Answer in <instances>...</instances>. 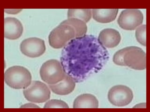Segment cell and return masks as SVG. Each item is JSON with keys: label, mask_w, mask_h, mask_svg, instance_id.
Segmentation results:
<instances>
[{"label": "cell", "mask_w": 150, "mask_h": 112, "mask_svg": "<svg viewBox=\"0 0 150 112\" xmlns=\"http://www.w3.org/2000/svg\"><path fill=\"white\" fill-rule=\"evenodd\" d=\"M127 49H128V47L117 51L114 54L112 60L115 64L121 66H125L123 62V57H124V54L126 52Z\"/></svg>", "instance_id": "cell-19"}, {"label": "cell", "mask_w": 150, "mask_h": 112, "mask_svg": "<svg viewBox=\"0 0 150 112\" xmlns=\"http://www.w3.org/2000/svg\"><path fill=\"white\" fill-rule=\"evenodd\" d=\"M23 32V26L18 19L8 17L4 19V36L6 38H18Z\"/></svg>", "instance_id": "cell-10"}, {"label": "cell", "mask_w": 150, "mask_h": 112, "mask_svg": "<svg viewBox=\"0 0 150 112\" xmlns=\"http://www.w3.org/2000/svg\"><path fill=\"white\" fill-rule=\"evenodd\" d=\"M30 72L26 68L15 65L8 68L4 74V80L7 85L15 89L27 88L32 82Z\"/></svg>", "instance_id": "cell-2"}, {"label": "cell", "mask_w": 150, "mask_h": 112, "mask_svg": "<svg viewBox=\"0 0 150 112\" xmlns=\"http://www.w3.org/2000/svg\"><path fill=\"white\" fill-rule=\"evenodd\" d=\"M44 108H69V106L68 104L62 100L59 99H51L46 103L44 106Z\"/></svg>", "instance_id": "cell-18"}, {"label": "cell", "mask_w": 150, "mask_h": 112, "mask_svg": "<svg viewBox=\"0 0 150 112\" xmlns=\"http://www.w3.org/2000/svg\"><path fill=\"white\" fill-rule=\"evenodd\" d=\"M42 80L48 85H54L62 80L66 74L61 63L56 60H50L44 63L40 68Z\"/></svg>", "instance_id": "cell-3"}, {"label": "cell", "mask_w": 150, "mask_h": 112, "mask_svg": "<svg viewBox=\"0 0 150 112\" xmlns=\"http://www.w3.org/2000/svg\"><path fill=\"white\" fill-rule=\"evenodd\" d=\"M133 99L131 89L124 85L113 86L108 93V99L112 104L118 107L126 106L130 104Z\"/></svg>", "instance_id": "cell-7"}, {"label": "cell", "mask_w": 150, "mask_h": 112, "mask_svg": "<svg viewBox=\"0 0 150 112\" xmlns=\"http://www.w3.org/2000/svg\"><path fill=\"white\" fill-rule=\"evenodd\" d=\"M98 107V101L95 96L85 93L76 97L73 102V108H95Z\"/></svg>", "instance_id": "cell-14"}, {"label": "cell", "mask_w": 150, "mask_h": 112, "mask_svg": "<svg viewBox=\"0 0 150 112\" xmlns=\"http://www.w3.org/2000/svg\"><path fill=\"white\" fill-rule=\"evenodd\" d=\"M75 38L76 32L74 28L70 25L60 23L50 33L48 40L51 46L60 49Z\"/></svg>", "instance_id": "cell-4"}, {"label": "cell", "mask_w": 150, "mask_h": 112, "mask_svg": "<svg viewBox=\"0 0 150 112\" xmlns=\"http://www.w3.org/2000/svg\"><path fill=\"white\" fill-rule=\"evenodd\" d=\"M21 52L28 57H39L44 53L46 47L45 41L36 37L25 39L20 43Z\"/></svg>", "instance_id": "cell-9"}, {"label": "cell", "mask_w": 150, "mask_h": 112, "mask_svg": "<svg viewBox=\"0 0 150 112\" xmlns=\"http://www.w3.org/2000/svg\"><path fill=\"white\" fill-rule=\"evenodd\" d=\"M62 24H67L72 26L76 32V37L83 36L87 32V26L83 21L75 18H68L61 22Z\"/></svg>", "instance_id": "cell-15"}, {"label": "cell", "mask_w": 150, "mask_h": 112, "mask_svg": "<svg viewBox=\"0 0 150 112\" xmlns=\"http://www.w3.org/2000/svg\"><path fill=\"white\" fill-rule=\"evenodd\" d=\"M92 16V10L91 9H69L68 11V18H75L83 21L89 22Z\"/></svg>", "instance_id": "cell-16"}, {"label": "cell", "mask_w": 150, "mask_h": 112, "mask_svg": "<svg viewBox=\"0 0 150 112\" xmlns=\"http://www.w3.org/2000/svg\"><path fill=\"white\" fill-rule=\"evenodd\" d=\"M98 39L105 47L112 48L117 46L119 44L121 36L116 29L107 28L101 31Z\"/></svg>", "instance_id": "cell-11"}, {"label": "cell", "mask_w": 150, "mask_h": 112, "mask_svg": "<svg viewBox=\"0 0 150 112\" xmlns=\"http://www.w3.org/2000/svg\"><path fill=\"white\" fill-rule=\"evenodd\" d=\"M40 108L39 106H38L35 104H33V103H27V104H25V105H22L20 106V108Z\"/></svg>", "instance_id": "cell-20"}, {"label": "cell", "mask_w": 150, "mask_h": 112, "mask_svg": "<svg viewBox=\"0 0 150 112\" xmlns=\"http://www.w3.org/2000/svg\"><path fill=\"white\" fill-rule=\"evenodd\" d=\"M23 94L28 101L42 103L49 100L51 92L45 83L40 81L33 80L27 88L24 89Z\"/></svg>", "instance_id": "cell-5"}, {"label": "cell", "mask_w": 150, "mask_h": 112, "mask_svg": "<svg viewBox=\"0 0 150 112\" xmlns=\"http://www.w3.org/2000/svg\"><path fill=\"white\" fill-rule=\"evenodd\" d=\"M76 83L72 78L66 74L62 80L54 85H49V86L52 92L56 94L66 95L74 91Z\"/></svg>", "instance_id": "cell-12"}, {"label": "cell", "mask_w": 150, "mask_h": 112, "mask_svg": "<svg viewBox=\"0 0 150 112\" xmlns=\"http://www.w3.org/2000/svg\"><path fill=\"white\" fill-rule=\"evenodd\" d=\"M144 15L138 9H126L121 12L117 20L120 27L125 30H134L142 24Z\"/></svg>", "instance_id": "cell-8"}, {"label": "cell", "mask_w": 150, "mask_h": 112, "mask_svg": "<svg viewBox=\"0 0 150 112\" xmlns=\"http://www.w3.org/2000/svg\"><path fill=\"white\" fill-rule=\"evenodd\" d=\"M109 58L108 50L96 36L85 35L70 40L60 59L66 74L79 83L100 71Z\"/></svg>", "instance_id": "cell-1"}, {"label": "cell", "mask_w": 150, "mask_h": 112, "mask_svg": "<svg viewBox=\"0 0 150 112\" xmlns=\"http://www.w3.org/2000/svg\"><path fill=\"white\" fill-rule=\"evenodd\" d=\"M146 25H142L137 28L136 31V37L137 41L140 44L146 46Z\"/></svg>", "instance_id": "cell-17"}, {"label": "cell", "mask_w": 150, "mask_h": 112, "mask_svg": "<svg viewBox=\"0 0 150 112\" xmlns=\"http://www.w3.org/2000/svg\"><path fill=\"white\" fill-rule=\"evenodd\" d=\"M146 53L141 48L137 46L128 47L123 57L124 65L134 70H145L146 67Z\"/></svg>", "instance_id": "cell-6"}, {"label": "cell", "mask_w": 150, "mask_h": 112, "mask_svg": "<svg viewBox=\"0 0 150 112\" xmlns=\"http://www.w3.org/2000/svg\"><path fill=\"white\" fill-rule=\"evenodd\" d=\"M118 9H93V18L101 23H109L116 18Z\"/></svg>", "instance_id": "cell-13"}]
</instances>
